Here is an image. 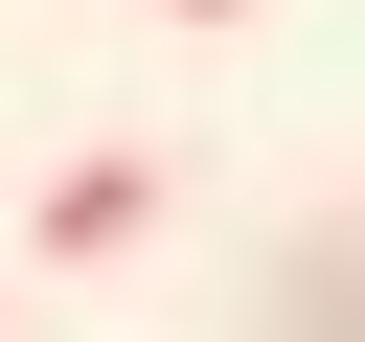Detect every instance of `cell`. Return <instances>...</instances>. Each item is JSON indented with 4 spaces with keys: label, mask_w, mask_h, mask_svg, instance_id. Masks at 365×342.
I'll use <instances>...</instances> for the list:
<instances>
[{
    "label": "cell",
    "mask_w": 365,
    "mask_h": 342,
    "mask_svg": "<svg viewBox=\"0 0 365 342\" xmlns=\"http://www.w3.org/2000/svg\"><path fill=\"white\" fill-rule=\"evenodd\" d=\"M137 228H160V160H137V137H91V160L46 182V228H23V251H46V274H91V251H137Z\"/></svg>",
    "instance_id": "1"
},
{
    "label": "cell",
    "mask_w": 365,
    "mask_h": 342,
    "mask_svg": "<svg viewBox=\"0 0 365 342\" xmlns=\"http://www.w3.org/2000/svg\"><path fill=\"white\" fill-rule=\"evenodd\" d=\"M274 342H365V205H342V228H297V274H274Z\"/></svg>",
    "instance_id": "2"
},
{
    "label": "cell",
    "mask_w": 365,
    "mask_h": 342,
    "mask_svg": "<svg viewBox=\"0 0 365 342\" xmlns=\"http://www.w3.org/2000/svg\"><path fill=\"white\" fill-rule=\"evenodd\" d=\"M160 23H251V0H160Z\"/></svg>",
    "instance_id": "3"
}]
</instances>
